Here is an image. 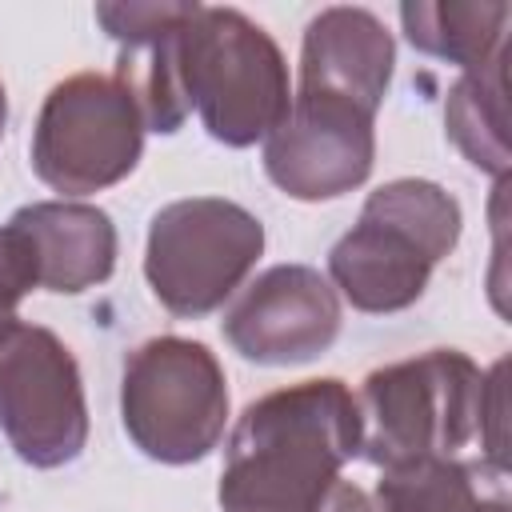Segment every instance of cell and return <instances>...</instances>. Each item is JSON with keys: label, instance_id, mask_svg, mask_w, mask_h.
<instances>
[{"label": "cell", "instance_id": "cell-1", "mask_svg": "<svg viewBox=\"0 0 512 512\" xmlns=\"http://www.w3.org/2000/svg\"><path fill=\"white\" fill-rule=\"evenodd\" d=\"M360 404L344 380L320 376L252 400L224 452V512H312L360 452Z\"/></svg>", "mask_w": 512, "mask_h": 512}, {"label": "cell", "instance_id": "cell-2", "mask_svg": "<svg viewBox=\"0 0 512 512\" xmlns=\"http://www.w3.org/2000/svg\"><path fill=\"white\" fill-rule=\"evenodd\" d=\"M460 204L440 184L400 176L368 192L360 220L332 244L336 296L360 312H400L428 288L432 268L460 240Z\"/></svg>", "mask_w": 512, "mask_h": 512}, {"label": "cell", "instance_id": "cell-3", "mask_svg": "<svg viewBox=\"0 0 512 512\" xmlns=\"http://www.w3.org/2000/svg\"><path fill=\"white\" fill-rule=\"evenodd\" d=\"M176 52L188 108L200 112L212 140L248 148L284 120L292 104L288 64L276 40L244 12L196 4Z\"/></svg>", "mask_w": 512, "mask_h": 512}, {"label": "cell", "instance_id": "cell-4", "mask_svg": "<svg viewBox=\"0 0 512 512\" xmlns=\"http://www.w3.org/2000/svg\"><path fill=\"white\" fill-rule=\"evenodd\" d=\"M484 372L456 348L384 364L360 388V452L376 468L456 456L476 440Z\"/></svg>", "mask_w": 512, "mask_h": 512}, {"label": "cell", "instance_id": "cell-5", "mask_svg": "<svg viewBox=\"0 0 512 512\" xmlns=\"http://www.w3.org/2000/svg\"><path fill=\"white\" fill-rule=\"evenodd\" d=\"M120 420L148 460H204L228 424V384L216 352L184 336L132 348L120 376Z\"/></svg>", "mask_w": 512, "mask_h": 512}, {"label": "cell", "instance_id": "cell-6", "mask_svg": "<svg viewBox=\"0 0 512 512\" xmlns=\"http://www.w3.org/2000/svg\"><path fill=\"white\" fill-rule=\"evenodd\" d=\"M264 224L224 196H188L164 204L148 224L144 276L172 316L216 312L256 268Z\"/></svg>", "mask_w": 512, "mask_h": 512}, {"label": "cell", "instance_id": "cell-7", "mask_svg": "<svg viewBox=\"0 0 512 512\" xmlns=\"http://www.w3.org/2000/svg\"><path fill=\"white\" fill-rule=\"evenodd\" d=\"M144 116L124 80L76 72L52 84L32 132V172L64 196L120 184L144 148Z\"/></svg>", "mask_w": 512, "mask_h": 512}, {"label": "cell", "instance_id": "cell-8", "mask_svg": "<svg viewBox=\"0 0 512 512\" xmlns=\"http://www.w3.org/2000/svg\"><path fill=\"white\" fill-rule=\"evenodd\" d=\"M0 432L32 468H64L88 444V404L68 344L20 316L0 320Z\"/></svg>", "mask_w": 512, "mask_h": 512}, {"label": "cell", "instance_id": "cell-9", "mask_svg": "<svg viewBox=\"0 0 512 512\" xmlns=\"http://www.w3.org/2000/svg\"><path fill=\"white\" fill-rule=\"evenodd\" d=\"M376 160V116L360 104L300 88L264 140V172L292 200H336L360 188Z\"/></svg>", "mask_w": 512, "mask_h": 512}, {"label": "cell", "instance_id": "cell-10", "mask_svg": "<svg viewBox=\"0 0 512 512\" xmlns=\"http://www.w3.org/2000/svg\"><path fill=\"white\" fill-rule=\"evenodd\" d=\"M344 312L328 276L308 264L260 272L224 312V340L256 364L288 368L316 360L340 336Z\"/></svg>", "mask_w": 512, "mask_h": 512}, {"label": "cell", "instance_id": "cell-11", "mask_svg": "<svg viewBox=\"0 0 512 512\" xmlns=\"http://www.w3.org/2000/svg\"><path fill=\"white\" fill-rule=\"evenodd\" d=\"M392 64H396L392 32L368 8L336 4L312 16L304 28L300 88L308 92L344 96L376 116L392 84Z\"/></svg>", "mask_w": 512, "mask_h": 512}, {"label": "cell", "instance_id": "cell-12", "mask_svg": "<svg viewBox=\"0 0 512 512\" xmlns=\"http://www.w3.org/2000/svg\"><path fill=\"white\" fill-rule=\"evenodd\" d=\"M32 252L40 288L76 296L96 288L116 268V224L104 208L80 200H40L12 212V220Z\"/></svg>", "mask_w": 512, "mask_h": 512}, {"label": "cell", "instance_id": "cell-13", "mask_svg": "<svg viewBox=\"0 0 512 512\" xmlns=\"http://www.w3.org/2000/svg\"><path fill=\"white\" fill-rule=\"evenodd\" d=\"M380 512H512L508 468L460 456H428L384 468L376 484Z\"/></svg>", "mask_w": 512, "mask_h": 512}, {"label": "cell", "instance_id": "cell-14", "mask_svg": "<svg viewBox=\"0 0 512 512\" xmlns=\"http://www.w3.org/2000/svg\"><path fill=\"white\" fill-rule=\"evenodd\" d=\"M504 64H508V44H500L484 64L468 68L452 88H448V100H444V128H448V140L460 148V156L496 176V180H508V76H504Z\"/></svg>", "mask_w": 512, "mask_h": 512}, {"label": "cell", "instance_id": "cell-15", "mask_svg": "<svg viewBox=\"0 0 512 512\" xmlns=\"http://www.w3.org/2000/svg\"><path fill=\"white\" fill-rule=\"evenodd\" d=\"M508 16L512 8L504 0H480V4H464V0H416V4H400V24L412 48H420L424 56L448 60L456 68H476L484 64L500 44H508Z\"/></svg>", "mask_w": 512, "mask_h": 512}, {"label": "cell", "instance_id": "cell-16", "mask_svg": "<svg viewBox=\"0 0 512 512\" xmlns=\"http://www.w3.org/2000/svg\"><path fill=\"white\" fill-rule=\"evenodd\" d=\"M196 4H96V20L100 28L120 44V48H132V44H144V40H156L160 32L176 28Z\"/></svg>", "mask_w": 512, "mask_h": 512}, {"label": "cell", "instance_id": "cell-17", "mask_svg": "<svg viewBox=\"0 0 512 512\" xmlns=\"http://www.w3.org/2000/svg\"><path fill=\"white\" fill-rule=\"evenodd\" d=\"M36 284V252L28 236L16 224H0V320H8Z\"/></svg>", "mask_w": 512, "mask_h": 512}, {"label": "cell", "instance_id": "cell-18", "mask_svg": "<svg viewBox=\"0 0 512 512\" xmlns=\"http://www.w3.org/2000/svg\"><path fill=\"white\" fill-rule=\"evenodd\" d=\"M504 372H508V360H496L488 372H484V388H480V412H476V436H480V448H484V460L496 464V468H508V400H504Z\"/></svg>", "mask_w": 512, "mask_h": 512}, {"label": "cell", "instance_id": "cell-19", "mask_svg": "<svg viewBox=\"0 0 512 512\" xmlns=\"http://www.w3.org/2000/svg\"><path fill=\"white\" fill-rule=\"evenodd\" d=\"M312 512H376L368 492L356 488L352 480H332V488L320 496V504Z\"/></svg>", "mask_w": 512, "mask_h": 512}, {"label": "cell", "instance_id": "cell-20", "mask_svg": "<svg viewBox=\"0 0 512 512\" xmlns=\"http://www.w3.org/2000/svg\"><path fill=\"white\" fill-rule=\"evenodd\" d=\"M4 120H8V100H4V84H0V136H4Z\"/></svg>", "mask_w": 512, "mask_h": 512}]
</instances>
